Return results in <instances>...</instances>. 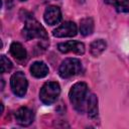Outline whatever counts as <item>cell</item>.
Masks as SVG:
<instances>
[{
  "mask_svg": "<svg viewBox=\"0 0 129 129\" xmlns=\"http://www.w3.org/2000/svg\"><path fill=\"white\" fill-rule=\"evenodd\" d=\"M87 95H88V86L86 83H83V82L75 84L71 88L69 93L70 101L73 107L75 108L76 111H78L81 114L84 113L86 103L88 102Z\"/></svg>",
  "mask_w": 129,
  "mask_h": 129,
  "instance_id": "1",
  "label": "cell"
},
{
  "mask_svg": "<svg viewBox=\"0 0 129 129\" xmlns=\"http://www.w3.org/2000/svg\"><path fill=\"white\" fill-rule=\"evenodd\" d=\"M22 35L27 40H30L33 38L47 39V37H48L44 27L34 18L26 19L24 28L22 29Z\"/></svg>",
  "mask_w": 129,
  "mask_h": 129,
  "instance_id": "2",
  "label": "cell"
},
{
  "mask_svg": "<svg viewBox=\"0 0 129 129\" xmlns=\"http://www.w3.org/2000/svg\"><path fill=\"white\" fill-rule=\"evenodd\" d=\"M60 94V87L56 82L45 83L39 92V99L45 105H51L54 103Z\"/></svg>",
  "mask_w": 129,
  "mask_h": 129,
  "instance_id": "3",
  "label": "cell"
},
{
  "mask_svg": "<svg viewBox=\"0 0 129 129\" xmlns=\"http://www.w3.org/2000/svg\"><path fill=\"white\" fill-rule=\"evenodd\" d=\"M82 71V62L78 58L70 57L66 58L59 66L58 75L62 79H68L73 76L78 75Z\"/></svg>",
  "mask_w": 129,
  "mask_h": 129,
  "instance_id": "4",
  "label": "cell"
},
{
  "mask_svg": "<svg viewBox=\"0 0 129 129\" xmlns=\"http://www.w3.org/2000/svg\"><path fill=\"white\" fill-rule=\"evenodd\" d=\"M10 87L14 95L17 97H23L26 94L28 83L25 75L22 72H16L10 79Z\"/></svg>",
  "mask_w": 129,
  "mask_h": 129,
  "instance_id": "5",
  "label": "cell"
},
{
  "mask_svg": "<svg viewBox=\"0 0 129 129\" xmlns=\"http://www.w3.org/2000/svg\"><path fill=\"white\" fill-rule=\"evenodd\" d=\"M77 25L72 21H66L56 27L52 31V34L55 37H73L77 34Z\"/></svg>",
  "mask_w": 129,
  "mask_h": 129,
  "instance_id": "6",
  "label": "cell"
},
{
  "mask_svg": "<svg viewBox=\"0 0 129 129\" xmlns=\"http://www.w3.org/2000/svg\"><path fill=\"white\" fill-rule=\"evenodd\" d=\"M57 49L60 52H62V53L74 52V53H77V54H84V52H85V45L81 41L70 40V41H67V42L58 43Z\"/></svg>",
  "mask_w": 129,
  "mask_h": 129,
  "instance_id": "7",
  "label": "cell"
},
{
  "mask_svg": "<svg viewBox=\"0 0 129 129\" xmlns=\"http://www.w3.org/2000/svg\"><path fill=\"white\" fill-rule=\"evenodd\" d=\"M34 119L33 111L27 107H21L19 108L15 113V120L16 122L23 127L29 126Z\"/></svg>",
  "mask_w": 129,
  "mask_h": 129,
  "instance_id": "8",
  "label": "cell"
},
{
  "mask_svg": "<svg viewBox=\"0 0 129 129\" xmlns=\"http://www.w3.org/2000/svg\"><path fill=\"white\" fill-rule=\"evenodd\" d=\"M44 21L48 25H54L58 23L61 19V12L57 6H49L45 9L43 14Z\"/></svg>",
  "mask_w": 129,
  "mask_h": 129,
  "instance_id": "9",
  "label": "cell"
},
{
  "mask_svg": "<svg viewBox=\"0 0 129 129\" xmlns=\"http://www.w3.org/2000/svg\"><path fill=\"white\" fill-rule=\"evenodd\" d=\"M30 73L33 77L41 79L48 74V67L43 61H34L30 67Z\"/></svg>",
  "mask_w": 129,
  "mask_h": 129,
  "instance_id": "10",
  "label": "cell"
},
{
  "mask_svg": "<svg viewBox=\"0 0 129 129\" xmlns=\"http://www.w3.org/2000/svg\"><path fill=\"white\" fill-rule=\"evenodd\" d=\"M10 53L17 60H24L26 58V50L19 42H12L10 45Z\"/></svg>",
  "mask_w": 129,
  "mask_h": 129,
  "instance_id": "11",
  "label": "cell"
},
{
  "mask_svg": "<svg viewBox=\"0 0 129 129\" xmlns=\"http://www.w3.org/2000/svg\"><path fill=\"white\" fill-rule=\"evenodd\" d=\"M94 31V21L91 17L84 18L80 21V32L82 35L87 36L92 34Z\"/></svg>",
  "mask_w": 129,
  "mask_h": 129,
  "instance_id": "12",
  "label": "cell"
},
{
  "mask_svg": "<svg viewBox=\"0 0 129 129\" xmlns=\"http://www.w3.org/2000/svg\"><path fill=\"white\" fill-rule=\"evenodd\" d=\"M107 47V43L104 39H96L90 44V52L93 56H99Z\"/></svg>",
  "mask_w": 129,
  "mask_h": 129,
  "instance_id": "13",
  "label": "cell"
},
{
  "mask_svg": "<svg viewBox=\"0 0 129 129\" xmlns=\"http://www.w3.org/2000/svg\"><path fill=\"white\" fill-rule=\"evenodd\" d=\"M88 115L90 118H95L98 115V99L97 96L92 94L88 98Z\"/></svg>",
  "mask_w": 129,
  "mask_h": 129,
  "instance_id": "14",
  "label": "cell"
},
{
  "mask_svg": "<svg viewBox=\"0 0 129 129\" xmlns=\"http://www.w3.org/2000/svg\"><path fill=\"white\" fill-rule=\"evenodd\" d=\"M106 3H109L115 7L118 12L127 13L129 12V0H104Z\"/></svg>",
  "mask_w": 129,
  "mask_h": 129,
  "instance_id": "15",
  "label": "cell"
},
{
  "mask_svg": "<svg viewBox=\"0 0 129 129\" xmlns=\"http://www.w3.org/2000/svg\"><path fill=\"white\" fill-rule=\"evenodd\" d=\"M12 69V62L5 56L1 55V73H7Z\"/></svg>",
  "mask_w": 129,
  "mask_h": 129,
  "instance_id": "16",
  "label": "cell"
},
{
  "mask_svg": "<svg viewBox=\"0 0 129 129\" xmlns=\"http://www.w3.org/2000/svg\"><path fill=\"white\" fill-rule=\"evenodd\" d=\"M20 1H26V0H20Z\"/></svg>",
  "mask_w": 129,
  "mask_h": 129,
  "instance_id": "17",
  "label": "cell"
}]
</instances>
